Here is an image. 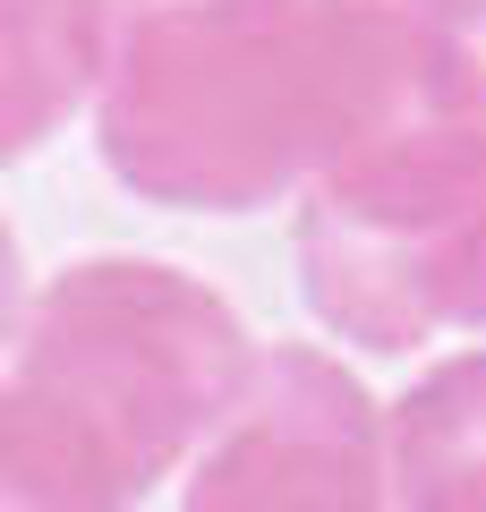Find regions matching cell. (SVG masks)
I'll return each instance as SVG.
<instances>
[{
  "label": "cell",
  "instance_id": "obj_1",
  "mask_svg": "<svg viewBox=\"0 0 486 512\" xmlns=\"http://www.w3.org/2000/svg\"><path fill=\"white\" fill-rule=\"evenodd\" d=\"M239 342L154 265H77L0 384V512H137L231 410Z\"/></svg>",
  "mask_w": 486,
  "mask_h": 512
},
{
  "label": "cell",
  "instance_id": "obj_2",
  "mask_svg": "<svg viewBox=\"0 0 486 512\" xmlns=\"http://www.w3.org/2000/svg\"><path fill=\"white\" fill-rule=\"evenodd\" d=\"M188 512H393L384 436L342 376L282 359L239 427L205 453Z\"/></svg>",
  "mask_w": 486,
  "mask_h": 512
},
{
  "label": "cell",
  "instance_id": "obj_3",
  "mask_svg": "<svg viewBox=\"0 0 486 512\" xmlns=\"http://www.w3.org/2000/svg\"><path fill=\"white\" fill-rule=\"evenodd\" d=\"M384 487L393 512H486V359L435 376L401 410Z\"/></svg>",
  "mask_w": 486,
  "mask_h": 512
},
{
  "label": "cell",
  "instance_id": "obj_4",
  "mask_svg": "<svg viewBox=\"0 0 486 512\" xmlns=\"http://www.w3.org/2000/svg\"><path fill=\"white\" fill-rule=\"evenodd\" d=\"M77 35L52 0H0V163H18L69 111Z\"/></svg>",
  "mask_w": 486,
  "mask_h": 512
},
{
  "label": "cell",
  "instance_id": "obj_5",
  "mask_svg": "<svg viewBox=\"0 0 486 512\" xmlns=\"http://www.w3.org/2000/svg\"><path fill=\"white\" fill-rule=\"evenodd\" d=\"M9 325H18V248L0 231V342H9Z\"/></svg>",
  "mask_w": 486,
  "mask_h": 512
}]
</instances>
